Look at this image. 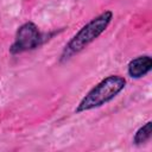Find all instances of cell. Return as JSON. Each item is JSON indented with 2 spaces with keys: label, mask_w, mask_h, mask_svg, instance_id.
Listing matches in <instances>:
<instances>
[{
  "label": "cell",
  "mask_w": 152,
  "mask_h": 152,
  "mask_svg": "<svg viewBox=\"0 0 152 152\" xmlns=\"http://www.w3.org/2000/svg\"><path fill=\"white\" fill-rule=\"evenodd\" d=\"M112 19L113 12L108 10L93 18L86 25H83L63 48L59 62L64 63L72 58L75 55L83 51L89 44H91L107 30V27L112 23Z\"/></svg>",
  "instance_id": "obj_1"
},
{
  "label": "cell",
  "mask_w": 152,
  "mask_h": 152,
  "mask_svg": "<svg viewBox=\"0 0 152 152\" xmlns=\"http://www.w3.org/2000/svg\"><path fill=\"white\" fill-rule=\"evenodd\" d=\"M126 87V80L120 75H110L94 86L80 101L75 113H83L99 108L115 99Z\"/></svg>",
  "instance_id": "obj_2"
},
{
  "label": "cell",
  "mask_w": 152,
  "mask_h": 152,
  "mask_svg": "<svg viewBox=\"0 0 152 152\" xmlns=\"http://www.w3.org/2000/svg\"><path fill=\"white\" fill-rule=\"evenodd\" d=\"M43 33L39 31L38 26L27 21L20 25L15 32L14 42L10 46V52L12 55H19L26 51H31L37 49L43 42Z\"/></svg>",
  "instance_id": "obj_3"
},
{
  "label": "cell",
  "mask_w": 152,
  "mask_h": 152,
  "mask_svg": "<svg viewBox=\"0 0 152 152\" xmlns=\"http://www.w3.org/2000/svg\"><path fill=\"white\" fill-rule=\"evenodd\" d=\"M152 69V58L148 55L138 56L129 61L127 65V74L132 78H141L146 76Z\"/></svg>",
  "instance_id": "obj_4"
},
{
  "label": "cell",
  "mask_w": 152,
  "mask_h": 152,
  "mask_svg": "<svg viewBox=\"0 0 152 152\" xmlns=\"http://www.w3.org/2000/svg\"><path fill=\"white\" fill-rule=\"evenodd\" d=\"M151 134H152V122L151 121H147L145 125H142L135 132V134L133 137L134 145H142V144H145L146 141L150 140Z\"/></svg>",
  "instance_id": "obj_5"
}]
</instances>
